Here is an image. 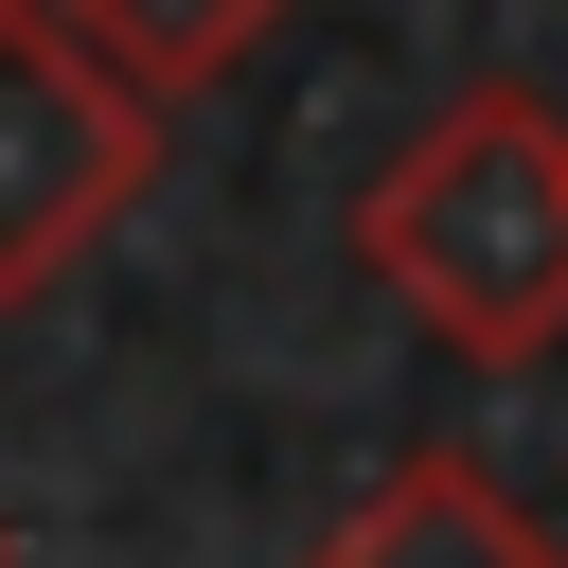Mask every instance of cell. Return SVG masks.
<instances>
[{
	"instance_id": "obj_4",
	"label": "cell",
	"mask_w": 568,
	"mask_h": 568,
	"mask_svg": "<svg viewBox=\"0 0 568 568\" xmlns=\"http://www.w3.org/2000/svg\"><path fill=\"white\" fill-rule=\"evenodd\" d=\"M53 18H71L106 71H142L160 106H178V89H213L231 53H266V36H284V0H53Z\"/></svg>"
},
{
	"instance_id": "obj_2",
	"label": "cell",
	"mask_w": 568,
	"mask_h": 568,
	"mask_svg": "<svg viewBox=\"0 0 568 568\" xmlns=\"http://www.w3.org/2000/svg\"><path fill=\"white\" fill-rule=\"evenodd\" d=\"M160 178V89L106 71L53 0H0V320L71 284Z\"/></svg>"
},
{
	"instance_id": "obj_5",
	"label": "cell",
	"mask_w": 568,
	"mask_h": 568,
	"mask_svg": "<svg viewBox=\"0 0 568 568\" xmlns=\"http://www.w3.org/2000/svg\"><path fill=\"white\" fill-rule=\"evenodd\" d=\"M0 568H18V515H0Z\"/></svg>"
},
{
	"instance_id": "obj_1",
	"label": "cell",
	"mask_w": 568,
	"mask_h": 568,
	"mask_svg": "<svg viewBox=\"0 0 568 568\" xmlns=\"http://www.w3.org/2000/svg\"><path fill=\"white\" fill-rule=\"evenodd\" d=\"M355 266L462 355V373H532L568 355V106L550 89H462L390 142V178L355 195Z\"/></svg>"
},
{
	"instance_id": "obj_3",
	"label": "cell",
	"mask_w": 568,
	"mask_h": 568,
	"mask_svg": "<svg viewBox=\"0 0 568 568\" xmlns=\"http://www.w3.org/2000/svg\"><path fill=\"white\" fill-rule=\"evenodd\" d=\"M302 568H568V532H550V515H515L462 444H408V462H390V479H373Z\"/></svg>"
}]
</instances>
